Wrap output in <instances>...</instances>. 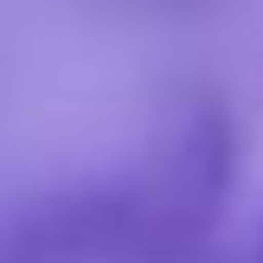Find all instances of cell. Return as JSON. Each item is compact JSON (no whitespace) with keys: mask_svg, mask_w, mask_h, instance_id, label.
Here are the masks:
<instances>
[{"mask_svg":"<svg viewBox=\"0 0 263 263\" xmlns=\"http://www.w3.org/2000/svg\"><path fill=\"white\" fill-rule=\"evenodd\" d=\"M231 180L218 116H186L116 180L51 193L0 225V263H180L212 231Z\"/></svg>","mask_w":263,"mask_h":263,"instance_id":"cell-1","label":"cell"}]
</instances>
